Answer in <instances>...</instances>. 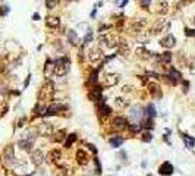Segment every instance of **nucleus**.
<instances>
[{
	"mask_svg": "<svg viewBox=\"0 0 195 176\" xmlns=\"http://www.w3.org/2000/svg\"><path fill=\"white\" fill-rule=\"evenodd\" d=\"M170 30V22L169 21H166V18H158L153 25H151V28H150V35H157V34H160V32H163V31H169Z\"/></svg>",
	"mask_w": 195,
	"mask_h": 176,
	"instance_id": "nucleus-2",
	"label": "nucleus"
},
{
	"mask_svg": "<svg viewBox=\"0 0 195 176\" xmlns=\"http://www.w3.org/2000/svg\"><path fill=\"white\" fill-rule=\"evenodd\" d=\"M115 106H116L118 109L123 110V109H126V107L129 106V100H126V99H123V97H116V99H115Z\"/></svg>",
	"mask_w": 195,
	"mask_h": 176,
	"instance_id": "nucleus-21",
	"label": "nucleus"
},
{
	"mask_svg": "<svg viewBox=\"0 0 195 176\" xmlns=\"http://www.w3.org/2000/svg\"><path fill=\"white\" fill-rule=\"evenodd\" d=\"M148 91L151 93V96L160 99L161 97V90H160V85L157 82H150L148 84Z\"/></svg>",
	"mask_w": 195,
	"mask_h": 176,
	"instance_id": "nucleus-17",
	"label": "nucleus"
},
{
	"mask_svg": "<svg viewBox=\"0 0 195 176\" xmlns=\"http://www.w3.org/2000/svg\"><path fill=\"white\" fill-rule=\"evenodd\" d=\"M92 38H94L92 31H91V30H88V31H87V34H85V37H84V43H85V44H89V43L92 41Z\"/></svg>",
	"mask_w": 195,
	"mask_h": 176,
	"instance_id": "nucleus-34",
	"label": "nucleus"
},
{
	"mask_svg": "<svg viewBox=\"0 0 195 176\" xmlns=\"http://www.w3.org/2000/svg\"><path fill=\"white\" fill-rule=\"evenodd\" d=\"M47 112V107L46 106H43L41 103H38L37 106H35V109H34V116H40V115H44Z\"/></svg>",
	"mask_w": 195,
	"mask_h": 176,
	"instance_id": "nucleus-29",
	"label": "nucleus"
},
{
	"mask_svg": "<svg viewBox=\"0 0 195 176\" xmlns=\"http://www.w3.org/2000/svg\"><path fill=\"white\" fill-rule=\"evenodd\" d=\"M65 109H66V106L53 103V104H50V106L47 107V112H46V115H47V116H53V115H57V113H60V110H65Z\"/></svg>",
	"mask_w": 195,
	"mask_h": 176,
	"instance_id": "nucleus-13",
	"label": "nucleus"
},
{
	"mask_svg": "<svg viewBox=\"0 0 195 176\" xmlns=\"http://www.w3.org/2000/svg\"><path fill=\"white\" fill-rule=\"evenodd\" d=\"M89 99H91V100H94V101L103 100V99H101V88H100V87L92 88V93L89 94Z\"/></svg>",
	"mask_w": 195,
	"mask_h": 176,
	"instance_id": "nucleus-22",
	"label": "nucleus"
},
{
	"mask_svg": "<svg viewBox=\"0 0 195 176\" xmlns=\"http://www.w3.org/2000/svg\"><path fill=\"white\" fill-rule=\"evenodd\" d=\"M53 96H54V84H53L50 79H47V81L43 84V87H41L38 97H40V100L43 101V100H51Z\"/></svg>",
	"mask_w": 195,
	"mask_h": 176,
	"instance_id": "nucleus-3",
	"label": "nucleus"
},
{
	"mask_svg": "<svg viewBox=\"0 0 195 176\" xmlns=\"http://www.w3.org/2000/svg\"><path fill=\"white\" fill-rule=\"evenodd\" d=\"M173 170H175V169H173V166H172L169 161H164V163L158 167V173L163 175V176H170V175L173 173Z\"/></svg>",
	"mask_w": 195,
	"mask_h": 176,
	"instance_id": "nucleus-15",
	"label": "nucleus"
},
{
	"mask_svg": "<svg viewBox=\"0 0 195 176\" xmlns=\"http://www.w3.org/2000/svg\"><path fill=\"white\" fill-rule=\"evenodd\" d=\"M120 79V75L119 73H106L104 78H103V87H115Z\"/></svg>",
	"mask_w": 195,
	"mask_h": 176,
	"instance_id": "nucleus-7",
	"label": "nucleus"
},
{
	"mask_svg": "<svg viewBox=\"0 0 195 176\" xmlns=\"http://www.w3.org/2000/svg\"><path fill=\"white\" fill-rule=\"evenodd\" d=\"M99 44L100 46H104V47H107V49H115V47H118L119 46V41L116 40V37L115 35H112V34H101L100 37H99Z\"/></svg>",
	"mask_w": 195,
	"mask_h": 176,
	"instance_id": "nucleus-4",
	"label": "nucleus"
},
{
	"mask_svg": "<svg viewBox=\"0 0 195 176\" xmlns=\"http://www.w3.org/2000/svg\"><path fill=\"white\" fill-rule=\"evenodd\" d=\"M44 160H46V156H44V153H43L41 150H34V151L31 153V161H32L35 166H41V164L44 163Z\"/></svg>",
	"mask_w": 195,
	"mask_h": 176,
	"instance_id": "nucleus-10",
	"label": "nucleus"
},
{
	"mask_svg": "<svg viewBox=\"0 0 195 176\" xmlns=\"http://www.w3.org/2000/svg\"><path fill=\"white\" fill-rule=\"evenodd\" d=\"M30 79H31V75H28V76H27V79H25V82H24V88H27V87H28V84H30Z\"/></svg>",
	"mask_w": 195,
	"mask_h": 176,
	"instance_id": "nucleus-47",
	"label": "nucleus"
},
{
	"mask_svg": "<svg viewBox=\"0 0 195 176\" xmlns=\"http://www.w3.org/2000/svg\"><path fill=\"white\" fill-rule=\"evenodd\" d=\"M169 76H170L175 82H177V81L182 79V73H180L177 69H175V68H170V70H169Z\"/></svg>",
	"mask_w": 195,
	"mask_h": 176,
	"instance_id": "nucleus-24",
	"label": "nucleus"
},
{
	"mask_svg": "<svg viewBox=\"0 0 195 176\" xmlns=\"http://www.w3.org/2000/svg\"><path fill=\"white\" fill-rule=\"evenodd\" d=\"M123 138L122 137H113V138H110L109 139V142H110V145L112 147H115V148H118V147H120L122 144H123Z\"/></svg>",
	"mask_w": 195,
	"mask_h": 176,
	"instance_id": "nucleus-27",
	"label": "nucleus"
},
{
	"mask_svg": "<svg viewBox=\"0 0 195 176\" xmlns=\"http://www.w3.org/2000/svg\"><path fill=\"white\" fill-rule=\"evenodd\" d=\"M99 110H100V113H101V115H104V116H109V115L112 113V109H110L106 103H101V104H100V107H99Z\"/></svg>",
	"mask_w": 195,
	"mask_h": 176,
	"instance_id": "nucleus-30",
	"label": "nucleus"
},
{
	"mask_svg": "<svg viewBox=\"0 0 195 176\" xmlns=\"http://www.w3.org/2000/svg\"><path fill=\"white\" fill-rule=\"evenodd\" d=\"M5 158H6V161H8L11 166H13V164H15V153H13V145H8V148H6V151H5Z\"/></svg>",
	"mask_w": 195,
	"mask_h": 176,
	"instance_id": "nucleus-18",
	"label": "nucleus"
},
{
	"mask_svg": "<svg viewBox=\"0 0 195 176\" xmlns=\"http://www.w3.org/2000/svg\"><path fill=\"white\" fill-rule=\"evenodd\" d=\"M122 93H123V94L132 93V85H123V87H122Z\"/></svg>",
	"mask_w": 195,
	"mask_h": 176,
	"instance_id": "nucleus-42",
	"label": "nucleus"
},
{
	"mask_svg": "<svg viewBox=\"0 0 195 176\" xmlns=\"http://www.w3.org/2000/svg\"><path fill=\"white\" fill-rule=\"evenodd\" d=\"M188 66H189L191 72H195V57H191V59L188 60Z\"/></svg>",
	"mask_w": 195,
	"mask_h": 176,
	"instance_id": "nucleus-39",
	"label": "nucleus"
},
{
	"mask_svg": "<svg viewBox=\"0 0 195 176\" xmlns=\"http://www.w3.org/2000/svg\"><path fill=\"white\" fill-rule=\"evenodd\" d=\"M185 35H186V37H195V30L186 28V30H185Z\"/></svg>",
	"mask_w": 195,
	"mask_h": 176,
	"instance_id": "nucleus-44",
	"label": "nucleus"
},
{
	"mask_svg": "<svg viewBox=\"0 0 195 176\" xmlns=\"http://www.w3.org/2000/svg\"><path fill=\"white\" fill-rule=\"evenodd\" d=\"M44 73H46V75L54 73V62H51L50 59L47 60V63H46V66H44Z\"/></svg>",
	"mask_w": 195,
	"mask_h": 176,
	"instance_id": "nucleus-28",
	"label": "nucleus"
},
{
	"mask_svg": "<svg viewBox=\"0 0 195 176\" xmlns=\"http://www.w3.org/2000/svg\"><path fill=\"white\" fill-rule=\"evenodd\" d=\"M194 24H195V18H194Z\"/></svg>",
	"mask_w": 195,
	"mask_h": 176,
	"instance_id": "nucleus-51",
	"label": "nucleus"
},
{
	"mask_svg": "<svg viewBox=\"0 0 195 176\" xmlns=\"http://www.w3.org/2000/svg\"><path fill=\"white\" fill-rule=\"evenodd\" d=\"M161 60H163V62H166V63H169V62L172 60V53H170V51H166V53H163V56H161Z\"/></svg>",
	"mask_w": 195,
	"mask_h": 176,
	"instance_id": "nucleus-38",
	"label": "nucleus"
},
{
	"mask_svg": "<svg viewBox=\"0 0 195 176\" xmlns=\"http://www.w3.org/2000/svg\"><path fill=\"white\" fill-rule=\"evenodd\" d=\"M37 131H38V134L41 135V137H50V135H53V125L50 123V122H43V123H40V126L37 128Z\"/></svg>",
	"mask_w": 195,
	"mask_h": 176,
	"instance_id": "nucleus-8",
	"label": "nucleus"
},
{
	"mask_svg": "<svg viewBox=\"0 0 195 176\" xmlns=\"http://www.w3.org/2000/svg\"><path fill=\"white\" fill-rule=\"evenodd\" d=\"M76 161L81 164V166H87L88 164V156H87V153L84 151V150H78L76 151Z\"/></svg>",
	"mask_w": 195,
	"mask_h": 176,
	"instance_id": "nucleus-19",
	"label": "nucleus"
},
{
	"mask_svg": "<svg viewBox=\"0 0 195 176\" xmlns=\"http://www.w3.org/2000/svg\"><path fill=\"white\" fill-rule=\"evenodd\" d=\"M50 156H51V157H54L53 160H56V161H57V160L60 158V156H62V154H60V151H59V150H53V151L50 153Z\"/></svg>",
	"mask_w": 195,
	"mask_h": 176,
	"instance_id": "nucleus-41",
	"label": "nucleus"
},
{
	"mask_svg": "<svg viewBox=\"0 0 195 176\" xmlns=\"http://www.w3.org/2000/svg\"><path fill=\"white\" fill-rule=\"evenodd\" d=\"M139 3H141L144 8H147V6H150V5H151V0H139Z\"/></svg>",
	"mask_w": 195,
	"mask_h": 176,
	"instance_id": "nucleus-46",
	"label": "nucleus"
},
{
	"mask_svg": "<svg viewBox=\"0 0 195 176\" xmlns=\"http://www.w3.org/2000/svg\"><path fill=\"white\" fill-rule=\"evenodd\" d=\"M8 12H9V6H3L2 9H0V15H3V16H5Z\"/></svg>",
	"mask_w": 195,
	"mask_h": 176,
	"instance_id": "nucleus-45",
	"label": "nucleus"
},
{
	"mask_svg": "<svg viewBox=\"0 0 195 176\" xmlns=\"http://www.w3.org/2000/svg\"><path fill=\"white\" fill-rule=\"evenodd\" d=\"M56 6H57V0H46V8H47L49 11L54 9Z\"/></svg>",
	"mask_w": 195,
	"mask_h": 176,
	"instance_id": "nucleus-36",
	"label": "nucleus"
},
{
	"mask_svg": "<svg viewBox=\"0 0 195 176\" xmlns=\"http://www.w3.org/2000/svg\"><path fill=\"white\" fill-rule=\"evenodd\" d=\"M32 19H34V21H40V15H38V13H34V15H32Z\"/></svg>",
	"mask_w": 195,
	"mask_h": 176,
	"instance_id": "nucleus-50",
	"label": "nucleus"
},
{
	"mask_svg": "<svg viewBox=\"0 0 195 176\" xmlns=\"http://www.w3.org/2000/svg\"><path fill=\"white\" fill-rule=\"evenodd\" d=\"M153 139V135H151V132H148V131H145L142 135H141V141H144V142H150Z\"/></svg>",
	"mask_w": 195,
	"mask_h": 176,
	"instance_id": "nucleus-35",
	"label": "nucleus"
},
{
	"mask_svg": "<svg viewBox=\"0 0 195 176\" xmlns=\"http://www.w3.org/2000/svg\"><path fill=\"white\" fill-rule=\"evenodd\" d=\"M87 57H88L89 62H99V60L103 59V51H101L100 47L92 46V47H89L87 50Z\"/></svg>",
	"mask_w": 195,
	"mask_h": 176,
	"instance_id": "nucleus-6",
	"label": "nucleus"
},
{
	"mask_svg": "<svg viewBox=\"0 0 195 176\" xmlns=\"http://www.w3.org/2000/svg\"><path fill=\"white\" fill-rule=\"evenodd\" d=\"M195 0H180V5H188V3H192Z\"/></svg>",
	"mask_w": 195,
	"mask_h": 176,
	"instance_id": "nucleus-48",
	"label": "nucleus"
},
{
	"mask_svg": "<svg viewBox=\"0 0 195 176\" xmlns=\"http://www.w3.org/2000/svg\"><path fill=\"white\" fill-rule=\"evenodd\" d=\"M145 115L148 116V118H154L156 116V107H154V104H148L147 106V109H145Z\"/></svg>",
	"mask_w": 195,
	"mask_h": 176,
	"instance_id": "nucleus-31",
	"label": "nucleus"
},
{
	"mask_svg": "<svg viewBox=\"0 0 195 176\" xmlns=\"http://www.w3.org/2000/svg\"><path fill=\"white\" fill-rule=\"evenodd\" d=\"M63 137H65V135H63V131H60V132H57V134H56L54 141H56V142H60V141L63 139Z\"/></svg>",
	"mask_w": 195,
	"mask_h": 176,
	"instance_id": "nucleus-43",
	"label": "nucleus"
},
{
	"mask_svg": "<svg viewBox=\"0 0 195 176\" xmlns=\"http://www.w3.org/2000/svg\"><path fill=\"white\" fill-rule=\"evenodd\" d=\"M137 56H138V59H141V60H148V59H151L154 54H153L151 51H148L147 49H144V47H138V49H137Z\"/></svg>",
	"mask_w": 195,
	"mask_h": 176,
	"instance_id": "nucleus-16",
	"label": "nucleus"
},
{
	"mask_svg": "<svg viewBox=\"0 0 195 176\" xmlns=\"http://www.w3.org/2000/svg\"><path fill=\"white\" fill-rule=\"evenodd\" d=\"M46 25H47L49 28L54 30V28H57V27L60 25V18H59V16L49 15V16H46Z\"/></svg>",
	"mask_w": 195,
	"mask_h": 176,
	"instance_id": "nucleus-14",
	"label": "nucleus"
},
{
	"mask_svg": "<svg viewBox=\"0 0 195 176\" xmlns=\"http://www.w3.org/2000/svg\"><path fill=\"white\" fill-rule=\"evenodd\" d=\"M68 40H69V43L72 46H76L78 44V34H76L75 30H69L68 31Z\"/></svg>",
	"mask_w": 195,
	"mask_h": 176,
	"instance_id": "nucleus-23",
	"label": "nucleus"
},
{
	"mask_svg": "<svg viewBox=\"0 0 195 176\" xmlns=\"http://www.w3.org/2000/svg\"><path fill=\"white\" fill-rule=\"evenodd\" d=\"M182 138H183V142H185V145L188 148H194V144H195L194 138H189L188 135H182Z\"/></svg>",
	"mask_w": 195,
	"mask_h": 176,
	"instance_id": "nucleus-33",
	"label": "nucleus"
},
{
	"mask_svg": "<svg viewBox=\"0 0 195 176\" xmlns=\"http://www.w3.org/2000/svg\"><path fill=\"white\" fill-rule=\"evenodd\" d=\"M70 62L68 57H60L54 62V75L56 76H65L69 72Z\"/></svg>",
	"mask_w": 195,
	"mask_h": 176,
	"instance_id": "nucleus-1",
	"label": "nucleus"
},
{
	"mask_svg": "<svg viewBox=\"0 0 195 176\" xmlns=\"http://www.w3.org/2000/svg\"><path fill=\"white\" fill-rule=\"evenodd\" d=\"M177 62L180 63V66H188V60L183 57V53H182V51L177 54Z\"/></svg>",
	"mask_w": 195,
	"mask_h": 176,
	"instance_id": "nucleus-37",
	"label": "nucleus"
},
{
	"mask_svg": "<svg viewBox=\"0 0 195 176\" xmlns=\"http://www.w3.org/2000/svg\"><path fill=\"white\" fill-rule=\"evenodd\" d=\"M109 28V25H100V32H103V31H106Z\"/></svg>",
	"mask_w": 195,
	"mask_h": 176,
	"instance_id": "nucleus-49",
	"label": "nucleus"
},
{
	"mask_svg": "<svg viewBox=\"0 0 195 176\" xmlns=\"http://www.w3.org/2000/svg\"><path fill=\"white\" fill-rule=\"evenodd\" d=\"M167 12H169V3L166 0H158L157 5H156V13L160 16H164Z\"/></svg>",
	"mask_w": 195,
	"mask_h": 176,
	"instance_id": "nucleus-11",
	"label": "nucleus"
},
{
	"mask_svg": "<svg viewBox=\"0 0 195 176\" xmlns=\"http://www.w3.org/2000/svg\"><path fill=\"white\" fill-rule=\"evenodd\" d=\"M145 24H147V19H145V18L135 19V21L132 22V25H131V30H132V31H139V32H141V30L144 28Z\"/></svg>",
	"mask_w": 195,
	"mask_h": 176,
	"instance_id": "nucleus-20",
	"label": "nucleus"
},
{
	"mask_svg": "<svg viewBox=\"0 0 195 176\" xmlns=\"http://www.w3.org/2000/svg\"><path fill=\"white\" fill-rule=\"evenodd\" d=\"M53 176H66V170L65 169H56L53 172Z\"/></svg>",
	"mask_w": 195,
	"mask_h": 176,
	"instance_id": "nucleus-40",
	"label": "nucleus"
},
{
	"mask_svg": "<svg viewBox=\"0 0 195 176\" xmlns=\"http://www.w3.org/2000/svg\"><path fill=\"white\" fill-rule=\"evenodd\" d=\"M144 115H145V109L141 107L139 104H137V106H134V107L131 109V112H129V119L134 120L135 123H139V120L144 118Z\"/></svg>",
	"mask_w": 195,
	"mask_h": 176,
	"instance_id": "nucleus-5",
	"label": "nucleus"
},
{
	"mask_svg": "<svg viewBox=\"0 0 195 176\" xmlns=\"http://www.w3.org/2000/svg\"><path fill=\"white\" fill-rule=\"evenodd\" d=\"M160 46L161 47H164V49H173L175 46H176V38H175V35H172V34H167V35H164L161 40H160Z\"/></svg>",
	"mask_w": 195,
	"mask_h": 176,
	"instance_id": "nucleus-9",
	"label": "nucleus"
},
{
	"mask_svg": "<svg viewBox=\"0 0 195 176\" xmlns=\"http://www.w3.org/2000/svg\"><path fill=\"white\" fill-rule=\"evenodd\" d=\"M119 53L120 54H123V56H126V54H129V46H128V43L125 41V40H120V43H119Z\"/></svg>",
	"mask_w": 195,
	"mask_h": 176,
	"instance_id": "nucleus-26",
	"label": "nucleus"
},
{
	"mask_svg": "<svg viewBox=\"0 0 195 176\" xmlns=\"http://www.w3.org/2000/svg\"><path fill=\"white\" fill-rule=\"evenodd\" d=\"M32 144H34V142H31V141H28V139H24V138H21L19 142H18L19 148H22V150H25V151H30L31 147H32Z\"/></svg>",
	"mask_w": 195,
	"mask_h": 176,
	"instance_id": "nucleus-25",
	"label": "nucleus"
},
{
	"mask_svg": "<svg viewBox=\"0 0 195 176\" xmlns=\"http://www.w3.org/2000/svg\"><path fill=\"white\" fill-rule=\"evenodd\" d=\"M126 126H128L126 118H123V116H116V118L113 119V128H115V129L122 131V129H125Z\"/></svg>",
	"mask_w": 195,
	"mask_h": 176,
	"instance_id": "nucleus-12",
	"label": "nucleus"
},
{
	"mask_svg": "<svg viewBox=\"0 0 195 176\" xmlns=\"http://www.w3.org/2000/svg\"><path fill=\"white\" fill-rule=\"evenodd\" d=\"M76 141V134H70L69 137H68V139H66V142H65V147L66 148H70L72 147V144Z\"/></svg>",
	"mask_w": 195,
	"mask_h": 176,
	"instance_id": "nucleus-32",
	"label": "nucleus"
}]
</instances>
